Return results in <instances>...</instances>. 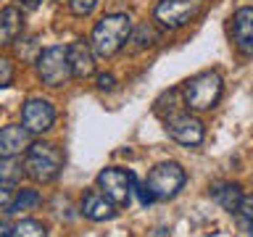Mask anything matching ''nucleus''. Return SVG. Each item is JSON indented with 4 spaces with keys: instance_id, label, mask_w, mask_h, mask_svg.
Here are the masks:
<instances>
[{
    "instance_id": "aec40b11",
    "label": "nucleus",
    "mask_w": 253,
    "mask_h": 237,
    "mask_svg": "<svg viewBox=\"0 0 253 237\" xmlns=\"http://www.w3.org/2000/svg\"><path fill=\"white\" fill-rule=\"evenodd\" d=\"M13 77H16L13 63L0 55V90H3V87H11V84H13Z\"/></svg>"
},
{
    "instance_id": "6e6552de",
    "label": "nucleus",
    "mask_w": 253,
    "mask_h": 237,
    "mask_svg": "<svg viewBox=\"0 0 253 237\" xmlns=\"http://www.w3.org/2000/svg\"><path fill=\"white\" fill-rule=\"evenodd\" d=\"M166 124V132L174 142L179 145H187V148H195L206 140V126L198 116H190V114H171L164 118Z\"/></svg>"
},
{
    "instance_id": "7ed1b4c3",
    "label": "nucleus",
    "mask_w": 253,
    "mask_h": 237,
    "mask_svg": "<svg viewBox=\"0 0 253 237\" xmlns=\"http://www.w3.org/2000/svg\"><path fill=\"white\" fill-rule=\"evenodd\" d=\"M224 95V79L219 71H201L182 84V98L190 111H211Z\"/></svg>"
},
{
    "instance_id": "f3484780",
    "label": "nucleus",
    "mask_w": 253,
    "mask_h": 237,
    "mask_svg": "<svg viewBox=\"0 0 253 237\" xmlns=\"http://www.w3.org/2000/svg\"><path fill=\"white\" fill-rule=\"evenodd\" d=\"M40 203H42V195H40L37 190H19V193H16V198L11 200V205H8V211H5V213L32 211V208H37Z\"/></svg>"
},
{
    "instance_id": "a211bd4d",
    "label": "nucleus",
    "mask_w": 253,
    "mask_h": 237,
    "mask_svg": "<svg viewBox=\"0 0 253 237\" xmlns=\"http://www.w3.org/2000/svg\"><path fill=\"white\" fill-rule=\"evenodd\" d=\"M126 42H134V45H132L134 50H145V47H150V45L158 42V35H156L153 27H148V24H140L137 29L132 27V35H129V40H126Z\"/></svg>"
},
{
    "instance_id": "39448f33",
    "label": "nucleus",
    "mask_w": 253,
    "mask_h": 237,
    "mask_svg": "<svg viewBox=\"0 0 253 237\" xmlns=\"http://www.w3.org/2000/svg\"><path fill=\"white\" fill-rule=\"evenodd\" d=\"M203 0H158L153 8V21L164 29H182L201 13Z\"/></svg>"
},
{
    "instance_id": "393cba45",
    "label": "nucleus",
    "mask_w": 253,
    "mask_h": 237,
    "mask_svg": "<svg viewBox=\"0 0 253 237\" xmlns=\"http://www.w3.org/2000/svg\"><path fill=\"white\" fill-rule=\"evenodd\" d=\"M0 237H11V224L8 221H0Z\"/></svg>"
},
{
    "instance_id": "423d86ee",
    "label": "nucleus",
    "mask_w": 253,
    "mask_h": 237,
    "mask_svg": "<svg viewBox=\"0 0 253 237\" xmlns=\"http://www.w3.org/2000/svg\"><path fill=\"white\" fill-rule=\"evenodd\" d=\"M37 74L47 87H63L71 79L69 55L63 45H50L37 55Z\"/></svg>"
},
{
    "instance_id": "f8f14e48",
    "label": "nucleus",
    "mask_w": 253,
    "mask_h": 237,
    "mask_svg": "<svg viewBox=\"0 0 253 237\" xmlns=\"http://www.w3.org/2000/svg\"><path fill=\"white\" fill-rule=\"evenodd\" d=\"M32 145V132L24 124H8L0 126V156H19L27 153Z\"/></svg>"
},
{
    "instance_id": "4468645a",
    "label": "nucleus",
    "mask_w": 253,
    "mask_h": 237,
    "mask_svg": "<svg viewBox=\"0 0 253 237\" xmlns=\"http://www.w3.org/2000/svg\"><path fill=\"white\" fill-rule=\"evenodd\" d=\"M24 29V16H21V8H3L0 11V47L3 45H11L16 37L21 35Z\"/></svg>"
},
{
    "instance_id": "4be33fe9",
    "label": "nucleus",
    "mask_w": 253,
    "mask_h": 237,
    "mask_svg": "<svg viewBox=\"0 0 253 237\" xmlns=\"http://www.w3.org/2000/svg\"><path fill=\"white\" fill-rule=\"evenodd\" d=\"M11 200H13V190H11V185H3V182H0V211H8Z\"/></svg>"
},
{
    "instance_id": "1a4fd4ad",
    "label": "nucleus",
    "mask_w": 253,
    "mask_h": 237,
    "mask_svg": "<svg viewBox=\"0 0 253 237\" xmlns=\"http://www.w3.org/2000/svg\"><path fill=\"white\" fill-rule=\"evenodd\" d=\"M21 124L32 134H42L55 124V108L45 98H29L21 108Z\"/></svg>"
},
{
    "instance_id": "9b49d317",
    "label": "nucleus",
    "mask_w": 253,
    "mask_h": 237,
    "mask_svg": "<svg viewBox=\"0 0 253 237\" xmlns=\"http://www.w3.org/2000/svg\"><path fill=\"white\" fill-rule=\"evenodd\" d=\"M66 55H69V66L74 79H87L95 74V53L87 42H82V40L71 42L66 47Z\"/></svg>"
},
{
    "instance_id": "6ab92c4d",
    "label": "nucleus",
    "mask_w": 253,
    "mask_h": 237,
    "mask_svg": "<svg viewBox=\"0 0 253 237\" xmlns=\"http://www.w3.org/2000/svg\"><path fill=\"white\" fill-rule=\"evenodd\" d=\"M11 237H47V229L37 219H21L16 227H11Z\"/></svg>"
},
{
    "instance_id": "0eeeda50",
    "label": "nucleus",
    "mask_w": 253,
    "mask_h": 237,
    "mask_svg": "<svg viewBox=\"0 0 253 237\" xmlns=\"http://www.w3.org/2000/svg\"><path fill=\"white\" fill-rule=\"evenodd\" d=\"M132 185H134V174L119 169V166H108L98 174V190L114 205H126L132 200Z\"/></svg>"
},
{
    "instance_id": "5701e85b",
    "label": "nucleus",
    "mask_w": 253,
    "mask_h": 237,
    "mask_svg": "<svg viewBox=\"0 0 253 237\" xmlns=\"http://www.w3.org/2000/svg\"><path fill=\"white\" fill-rule=\"evenodd\" d=\"M98 87H100V90H114V87H116V77L114 74H100L98 77Z\"/></svg>"
},
{
    "instance_id": "2eb2a0df",
    "label": "nucleus",
    "mask_w": 253,
    "mask_h": 237,
    "mask_svg": "<svg viewBox=\"0 0 253 237\" xmlns=\"http://www.w3.org/2000/svg\"><path fill=\"white\" fill-rule=\"evenodd\" d=\"M213 200H216L224 211L229 213H235L237 208H240V203H243V187L240 185H232V182H227V185H219V187H213Z\"/></svg>"
},
{
    "instance_id": "f03ea898",
    "label": "nucleus",
    "mask_w": 253,
    "mask_h": 237,
    "mask_svg": "<svg viewBox=\"0 0 253 237\" xmlns=\"http://www.w3.org/2000/svg\"><path fill=\"white\" fill-rule=\"evenodd\" d=\"M63 150L53 142H32L24 158V174L37 185H50L63 171Z\"/></svg>"
},
{
    "instance_id": "ddd939ff",
    "label": "nucleus",
    "mask_w": 253,
    "mask_h": 237,
    "mask_svg": "<svg viewBox=\"0 0 253 237\" xmlns=\"http://www.w3.org/2000/svg\"><path fill=\"white\" fill-rule=\"evenodd\" d=\"M82 216L90 221H108L116 216V205L108 200L100 190H90L82 198Z\"/></svg>"
},
{
    "instance_id": "20e7f679",
    "label": "nucleus",
    "mask_w": 253,
    "mask_h": 237,
    "mask_svg": "<svg viewBox=\"0 0 253 237\" xmlns=\"http://www.w3.org/2000/svg\"><path fill=\"white\" fill-rule=\"evenodd\" d=\"M185 169L177 163V161H164V163H156L150 169L148 179H145V187L153 200H169L182 190L185 185Z\"/></svg>"
},
{
    "instance_id": "b1692460",
    "label": "nucleus",
    "mask_w": 253,
    "mask_h": 237,
    "mask_svg": "<svg viewBox=\"0 0 253 237\" xmlns=\"http://www.w3.org/2000/svg\"><path fill=\"white\" fill-rule=\"evenodd\" d=\"M40 5H42V0H19V8H24V11H35Z\"/></svg>"
},
{
    "instance_id": "dca6fc26",
    "label": "nucleus",
    "mask_w": 253,
    "mask_h": 237,
    "mask_svg": "<svg viewBox=\"0 0 253 237\" xmlns=\"http://www.w3.org/2000/svg\"><path fill=\"white\" fill-rule=\"evenodd\" d=\"M24 177L21 161H16V156H0V182L3 185H19Z\"/></svg>"
},
{
    "instance_id": "f257e3e1",
    "label": "nucleus",
    "mask_w": 253,
    "mask_h": 237,
    "mask_svg": "<svg viewBox=\"0 0 253 237\" xmlns=\"http://www.w3.org/2000/svg\"><path fill=\"white\" fill-rule=\"evenodd\" d=\"M132 35V19L126 13H108L92 27L90 47L98 58H111L126 45Z\"/></svg>"
},
{
    "instance_id": "9d476101",
    "label": "nucleus",
    "mask_w": 253,
    "mask_h": 237,
    "mask_svg": "<svg viewBox=\"0 0 253 237\" xmlns=\"http://www.w3.org/2000/svg\"><path fill=\"white\" fill-rule=\"evenodd\" d=\"M229 29H232V42L243 55H253V5L237 8L229 19Z\"/></svg>"
},
{
    "instance_id": "412c9836",
    "label": "nucleus",
    "mask_w": 253,
    "mask_h": 237,
    "mask_svg": "<svg viewBox=\"0 0 253 237\" xmlns=\"http://www.w3.org/2000/svg\"><path fill=\"white\" fill-rule=\"evenodd\" d=\"M98 5V0H69V11L74 16H90Z\"/></svg>"
}]
</instances>
